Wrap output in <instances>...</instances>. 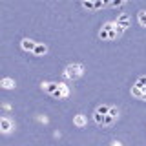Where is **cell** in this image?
<instances>
[{
	"label": "cell",
	"mask_w": 146,
	"mask_h": 146,
	"mask_svg": "<svg viewBox=\"0 0 146 146\" xmlns=\"http://www.w3.org/2000/svg\"><path fill=\"white\" fill-rule=\"evenodd\" d=\"M0 86H2L4 90H13L15 88V80L9 79V77H4V79L0 80Z\"/></svg>",
	"instance_id": "obj_12"
},
{
	"label": "cell",
	"mask_w": 146,
	"mask_h": 146,
	"mask_svg": "<svg viewBox=\"0 0 146 146\" xmlns=\"http://www.w3.org/2000/svg\"><path fill=\"white\" fill-rule=\"evenodd\" d=\"M82 73H84V66L79 62H73V64H68L64 68V79H70V80H75V79H80Z\"/></svg>",
	"instance_id": "obj_2"
},
{
	"label": "cell",
	"mask_w": 146,
	"mask_h": 146,
	"mask_svg": "<svg viewBox=\"0 0 146 146\" xmlns=\"http://www.w3.org/2000/svg\"><path fill=\"white\" fill-rule=\"evenodd\" d=\"M115 22L122 27V29H128V26H130V18H128V15H119Z\"/></svg>",
	"instance_id": "obj_10"
},
{
	"label": "cell",
	"mask_w": 146,
	"mask_h": 146,
	"mask_svg": "<svg viewBox=\"0 0 146 146\" xmlns=\"http://www.w3.org/2000/svg\"><path fill=\"white\" fill-rule=\"evenodd\" d=\"M82 6L88 9H95V0H82Z\"/></svg>",
	"instance_id": "obj_14"
},
{
	"label": "cell",
	"mask_w": 146,
	"mask_h": 146,
	"mask_svg": "<svg viewBox=\"0 0 146 146\" xmlns=\"http://www.w3.org/2000/svg\"><path fill=\"white\" fill-rule=\"evenodd\" d=\"M137 22L141 27H146V11H139L137 13Z\"/></svg>",
	"instance_id": "obj_13"
},
{
	"label": "cell",
	"mask_w": 146,
	"mask_h": 146,
	"mask_svg": "<svg viewBox=\"0 0 146 146\" xmlns=\"http://www.w3.org/2000/svg\"><path fill=\"white\" fill-rule=\"evenodd\" d=\"M122 33H124V29L117 22H106V24H102V27L99 31V38L100 40H113L117 36H121Z\"/></svg>",
	"instance_id": "obj_1"
},
{
	"label": "cell",
	"mask_w": 146,
	"mask_h": 146,
	"mask_svg": "<svg viewBox=\"0 0 146 146\" xmlns=\"http://www.w3.org/2000/svg\"><path fill=\"white\" fill-rule=\"evenodd\" d=\"M73 124H75L77 128H84L86 124H88V117H86L84 113H79V115L73 117Z\"/></svg>",
	"instance_id": "obj_8"
},
{
	"label": "cell",
	"mask_w": 146,
	"mask_h": 146,
	"mask_svg": "<svg viewBox=\"0 0 146 146\" xmlns=\"http://www.w3.org/2000/svg\"><path fill=\"white\" fill-rule=\"evenodd\" d=\"M46 53H48V46H46V44H40V42H36L35 49H33V55L40 57V55H46Z\"/></svg>",
	"instance_id": "obj_11"
},
{
	"label": "cell",
	"mask_w": 146,
	"mask_h": 146,
	"mask_svg": "<svg viewBox=\"0 0 146 146\" xmlns=\"http://www.w3.org/2000/svg\"><path fill=\"white\" fill-rule=\"evenodd\" d=\"M128 0H113L111 2V6H121V4H126Z\"/></svg>",
	"instance_id": "obj_16"
},
{
	"label": "cell",
	"mask_w": 146,
	"mask_h": 146,
	"mask_svg": "<svg viewBox=\"0 0 146 146\" xmlns=\"http://www.w3.org/2000/svg\"><path fill=\"white\" fill-rule=\"evenodd\" d=\"M13 121L9 117H2L0 119V131H2V133H9V131L13 130Z\"/></svg>",
	"instance_id": "obj_6"
},
{
	"label": "cell",
	"mask_w": 146,
	"mask_h": 146,
	"mask_svg": "<svg viewBox=\"0 0 146 146\" xmlns=\"http://www.w3.org/2000/svg\"><path fill=\"white\" fill-rule=\"evenodd\" d=\"M35 46H36V42H35V40H31V38H22L20 40V48L24 49V51H27V53H33Z\"/></svg>",
	"instance_id": "obj_7"
},
{
	"label": "cell",
	"mask_w": 146,
	"mask_h": 146,
	"mask_svg": "<svg viewBox=\"0 0 146 146\" xmlns=\"http://www.w3.org/2000/svg\"><path fill=\"white\" fill-rule=\"evenodd\" d=\"M57 88H58L57 82H42V90L46 93H49V95H53L55 91H57Z\"/></svg>",
	"instance_id": "obj_9"
},
{
	"label": "cell",
	"mask_w": 146,
	"mask_h": 146,
	"mask_svg": "<svg viewBox=\"0 0 146 146\" xmlns=\"http://www.w3.org/2000/svg\"><path fill=\"white\" fill-rule=\"evenodd\" d=\"M131 95H133V97H137V99H144V95H146V86H143V82L137 80L135 86L131 88Z\"/></svg>",
	"instance_id": "obj_4"
},
{
	"label": "cell",
	"mask_w": 146,
	"mask_h": 146,
	"mask_svg": "<svg viewBox=\"0 0 146 146\" xmlns=\"http://www.w3.org/2000/svg\"><path fill=\"white\" fill-rule=\"evenodd\" d=\"M110 115L115 117V119H119V110H117V108H113V106H110Z\"/></svg>",
	"instance_id": "obj_15"
},
{
	"label": "cell",
	"mask_w": 146,
	"mask_h": 146,
	"mask_svg": "<svg viewBox=\"0 0 146 146\" xmlns=\"http://www.w3.org/2000/svg\"><path fill=\"white\" fill-rule=\"evenodd\" d=\"M115 121H117V119L110 115V111L108 113H102V111H99V110H95V111H93V122L97 126H111Z\"/></svg>",
	"instance_id": "obj_3"
},
{
	"label": "cell",
	"mask_w": 146,
	"mask_h": 146,
	"mask_svg": "<svg viewBox=\"0 0 146 146\" xmlns=\"http://www.w3.org/2000/svg\"><path fill=\"white\" fill-rule=\"evenodd\" d=\"M68 95H70V88H68V84L58 82V88H57V91L53 93V97H57V99H66Z\"/></svg>",
	"instance_id": "obj_5"
}]
</instances>
